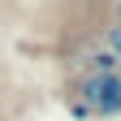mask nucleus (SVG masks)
<instances>
[{
  "label": "nucleus",
  "mask_w": 121,
  "mask_h": 121,
  "mask_svg": "<svg viewBox=\"0 0 121 121\" xmlns=\"http://www.w3.org/2000/svg\"><path fill=\"white\" fill-rule=\"evenodd\" d=\"M91 73H121V60H117L108 48H99L95 56H91Z\"/></svg>",
  "instance_id": "obj_2"
},
{
  "label": "nucleus",
  "mask_w": 121,
  "mask_h": 121,
  "mask_svg": "<svg viewBox=\"0 0 121 121\" xmlns=\"http://www.w3.org/2000/svg\"><path fill=\"white\" fill-rule=\"evenodd\" d=\"M104 48H108V52H112V56L121 60V22H117V26L108 30V39H104Z\"/></svg>",
  "instance_id": "obj_3"
},
{
  "label": "nucleus",
  "mask_w": 121,
  "mask_h": 121,
  "mask_svg": "<svg viewBox=\"0 0 121 121\" xmlns=\"http://www.w3.org/2000/svg\"><path fill=\"white\" fill-rule=\"evenodd\" d=\"M78 95V117H121V73H91Z\"/></svg>",
  "instance_id": "obj_1"
}]
</instances>
